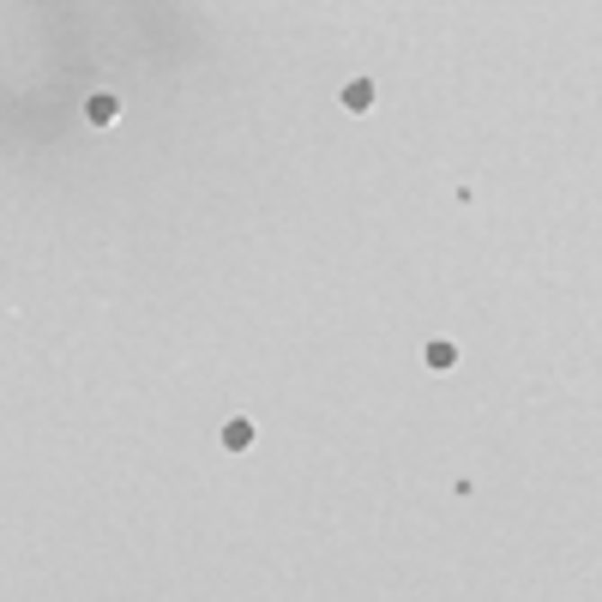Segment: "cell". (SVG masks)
<instances>
[{"label":"cell","instance_id":"obj_1","mask_svg":"<svg viewBox=\"0 0 602 602\" xmlns=\"http://www.w3.org/2000/svg\"><path fill=\"white\" fill-rule=\"evenodd\" d=\"M84 120H91V127H115L120 120V97H109V91L84 97Z\"/></svg>","mask_w":602,"mask_h":602},{"label":"cell","instance_id":"obj_2","mask_svg":"<svg viewBox=\"0 0 602 602\" xmlns=\"http://www.w3.org/2000/svg\"><path fill=\"white\" fill-rule=\"evenodd\" d=\"M260 440V428L247 416H235V421H223V452H247V446Z\"/></svg>","mask_w":602,"mask_h":602},{"label":"cell","instance_id":"obj_3","mask_svg":"<svg viewBox=\"0 0 602 602\" xmlns=\"http://www.w3.org/2000/svg\"><path fill=\"white\" fill-rule=\"evenodd\" d=\"M343 109H350V115H367V109H374V84H367V79H350V84H343Z\"/></svg>","mask_w":602,"mask_h":602},{"label":"cell","instance_id":"obj_4","mask_svg":"<svg viewBox=\"0 0 602 602\" xmlns=\"http://www.w3.org/2000/svg\"><path fill=\"white\" fill-rule=\"evenodd\" d=\"M421 361H428V367H440V374H446V367H458V343H452V338H434L428 350H421Z\"/></svg>","mask_w":602,"mask_h":602}]
</instances>
